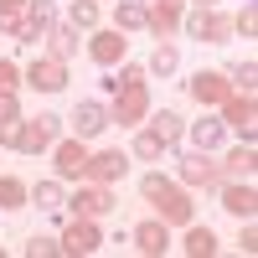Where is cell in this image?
Wrapping results in <instances>:
<instances>
[{
    "label": "cell",
    "mask_w": 258,
    "mask_h": 258,
    "mask_svg": "<svg viewBox=\"0 0 258 258\" xmlns=\"http://www.w3.org/2000/svg\"><path fill=\"white\" fill-rule=\"evenodd\" d=\"M217 197H222V212H232V217H258V191L253 181H222L217 186Z\"/></svg>",
    "instance_id": "2e32d148"
},
{
    "label": "cell",
    "mask_w": 258,
    "mask_h": 258,
    "mask_svg": "<svg viewBox=\"0 0 258 258\" xmlns=\"http://www.w3.org/2000/svg\"><path fill=\"white\" fill-rule=\"evenodd\" d=\"M186 140H191V150H207V155H212V150L227 140V124L222 119H191L186 124Z\"/></svg>",
    "instance_id": "44dd1931"
},
{
    "label": "cell",
    "mask_w": 258,
    "mask_h": 258,
    "mask_svg": "<svg viewBox=\"0 0 258 258\" xmlns=\"http://www.w3.org/2000/svg\"><path fill=\"white\" fill-rule=\"evenodd\" d=\"M217 248H222V243H217V232H212L207 222L191 217V222L181 227V253H191V258H212Z\"/></svg>",
    "instance_id": "ffe728a7"
},
{
    "label": "cell",
    "mask_w": 258,
    "mask_h": 258,
    "mask_svg": "<svg viewBox=\"0 0 258 258\" xmlns=\"http://www.w3.org/2000/svg\"><path fill=\"white\" fill-rule=\"evenodd\" d=\"M145 124L155 129V135H160V145H165V155H170V150H181V145H186V119H181L176 109H160V114L150 109V119H145Z\"/></svg>",
    "instance_id": "d6986e66"
},
{
    "label": "cell",
    "mask_w": 258,
    "mask_h": 258,
    "mask_svg": "<svg viewBox=\"0 0 258 258\" xmlns=\"http://www.w3.org/2000/svg\"><path fill=\"white\" fill-rule=\"evenodd\" d=\"M181 31L197 41H227L232 36V16H222L217 6H197L191 16H181Z\"/></svg>",
    "instance_id": "ba28073f"
},
{
    "label": "cell",
    "mask_w": 258,
    "mask_h": 258,
    "mask_svg": "<svg viewBox=\"0 0 258 258\" xmlns=\"http://www.w3.org/2000/svg\"><path fill=\"white\" fill-rule=\"evenodd\" d=\"M57 253H62V238H47V232L26 238V258H57Z\"/></svg>",
    "instance_id": "4dcf8cb0"
},
{
    "label": "cell",
    "mask_w": 258,
    "mask_h": 258,
    "mask_svg": "<svg viewBox=\"0 0 258 258\" xmlns=\"http://www.w3.org/2000/svg\"><path fill=\"white\" fill-rule=\"evenodd\" d=\"M191 6H217V0H191Z\"/></svg>",
    "instance_id": "74e56055"
},
{
    "label": "cell",
    "mask_w": 258,
    "mask_h": 258,
    "mask_svg": "<svg viewBox=\"0 0 258 258\" xmlns=\"http://www.w3.org/2000/svg\"><path fill=\"white\" fill-rule=\"evenodd\" d=\"M176 68H181V52L170 47V41H160V47L150 52V62H145V73H150V78H170Z\"/></svg>",
    "instance_id": "83f0119b"
},
{
    "label": "cell",
    "mask_w": 258,
    "mask_h": 258,
    "mask_svg": "<svg viewBox=\"0 0 258 258\" xmlns=\"http://www.w3.org/2000/svg\"><path fill=\"white\" fill-rule=\"evenodd\" d=\"M114 31H124V36L145 31V0H119L114 6Z\"/></svg>",
    "instance_id": "603a6c76"
},
{
    "label": "cell",
    "mask_w": 258,
    "mask_h": 258,
    "mask_svg": "<svg viewBox=\"0 0 258 258\" xmlns=\"http://www.w3.org/2000/svg\"><path fill=\"white\" fill-rule=\"evenodd\" d=\"M0 253H6V248H0Z\"/></svg>",
    "instance_id": "f35d334b"
},
{
    "label": "cell",
    "mask_w": 258,
    "mask_h": 258,
    "mask_svg": "<svg viewBox=\"0 0 258 258\" xmlns=\"http://www.w3.org/2000/svg\"><path fill=\"white\" fill-rule=\"evenodd\" d=\"M83 36H88L83 47H88V57L98 62V68H119V62L129 57V36L114 31V26H93V31H83Z\"/></svg>",
    "instance_id": "52a82bcc"
},
{
    "label": "cell",
    "mask_w": 258,
    "mask_h": 258,
    "mask_svg": "<svg viewBox=\"0 0 258 258\" xmlns=\"http://www.w3.org/2000/svg\"><path fill=\"white\" fill-rule=\"evenodd\" d=\"M129 243H135L145 258H160V253H170V248H176V238H170V227H165L160 217H145L135 232H129Z\"/></svg>",
    "instance_id": "9a60e30c"
},
{
    "label": "cell",
    "mask_w": 258,
    "mask_h": 258,
    "mask_svg": "<svg viewBox=\"0 0 258 258\" xmlns=\"http://www.w3.org/2000/svg\"><path fill=\"white\" fill-rule=\"evenodd\" d=\"M26 31H31V41H41L52 26H57V0H26Z\"/></svg>",
    "instance_id": "7402d4cb"
},
{
    "label": "cell",
    "mask_w": 258,
    "mask_h": 258,
    "mask_svg": "<svg viewBox=\"0 0 258 258\" xmlns=\"http://www.w3.org/2000/svg\"><path fill=\"white\" fill-rule=\"evenodd\" d=\"M31 202H36L41 212H57L62 202H68V191H62V181L52 176V181H36V186H31Z\"/></svg>",
    "instance_id": "f546056e"
},
{
    "label": "cell",
    "mask_w": 258,
    "mask_h": 258,
    "mask_svg": "<svg viewBox=\"0 0 258 258\" xmlns=\"http://www.w3.org/2000/svg\"><path fill=\"white\" fill-rule=\"evenodd\" d=\"M124 176H129V150H88L83 181H98V186H119Z\"/></svg>",
    "instance_id": "8fae6325"
},
{
    "label": "cell",
    "mask_w": 258,
    "mask_h": 258,
    "mask_svg": "<svg viewBox=\"0 0 258 258\" xmlns=\"http://www.w3.org/2000/svg\"><path fill=\"white\" fill-rule=\"evenodd\" d=\"M217 170H222V181H253V170H258V150H253V140L232 145L227 160H217Z\"/></svg>",
    "instance_id": "ac0fdd59"
},
{
    "label": "cell",
    "mask_w": 258,
    "mask_h": 258,
    "mask_svg": "<svg viewBox=\"0 0 258 258\" xmlns=\"http://www.w3.org/2000/svg\"><path fill=\"white\" fill-rule=\"evenodd\" d=\"M68 119H73V135H78V140H98L103 129H109V103L83 98V103H78V114H68Z\"/></svg>",
    "instance_id": "e0dca14e"
},
{
    "label": "cell",
    "mask_w": 258,
    "mask_h": 258,
    "mask_svg": "<svg viewBox=\"0 0 258 258\" xmlns=\"http://www.w3.org/2000/svg\"><path fill=\"white\" fill-rule=\"evenodd\" d=\"M140 197L155 207V217L176 232V227H186L191 217H197V202H191V191L181 186V181H170V176H160V170H145L140 176Z\"/></svg>",
    "instance_id": "6da1fadb"
},
{
    "label": "cell",
    "mask_w": 258,
    "mask_h": 258,
    "mask_svg": "<svg viewBox=\"0 0 258 258\" xmlns=\"http://www.w3.org/2000/svg\"><path fill=\"white\" fill-rule=\"evenodd\" d=\"M52 155V176L68 186V181H83V165H88V140L78 135H57V145L47 150Z\"/></svg>",
    "instance_id": "5b68a950"
},
{
    "label": "cell",
    "mask_w": 258,
    "mask_h": 258,
    "mask_svg": "<svg viewBox=\"0 0 258 258\" xmlns=\"http://www.w3.org/2000/svg\"><path fill=\"white\" fill-rule=\"evenodd\" d=\"M232 31H238V36H253V31H258V6H253V0L232 16Z\"/></svg>",
    "instance_id": "836d02e7"
},
{
    "label": "cell",
    "mask_w": 258,
    "mask_h": 258,
    "mask_svg": "<svg viewBox=\"0 0 258 258\" xmlns=\"http://www.w3.org/2000/svg\"><path fill=\"white\" fill-rule=\"evenodd\" d=\"M222 73H227V83H232V88H248V93L258 88V62H253V57H238V62H227Z\"/></svg>",
    "instance_id": "f1b7e54d"
},
{
    "label": "cell",
    "mask_w": 258,
    "mask_h": 258,
    "mask_svg": "<svg viewBox=\"0 0 258 258\" xmlns=\"http://www.w3.org/2000/svg\"><path fill=\"white\" fill-rule=\"evenodd\" d=\"M165 155V145H160V135L150 124H140L135 129V145H129V160H160Z\"/></svg>",
    "instance_id": "484cf974"
},
{
    "label": "cell",
    "mask_w": 258,
    "mask_h": 258,
    "mask_svg": "<svg viewBox=\"0 0 258 258\" xmlns=\"http://www.w3.org/2000/svg\"><path fill=\"white\" fill-rule=\"evenodd\" d=\"M103 248V227L98 217H73L68 227H62V258H88Z\"/></svg>",
    "instance_id": "9c48e42d"
},
{
    "label": "cell",
    "mask_w": 258,
    "mask_h": 258,
    "mask_svg": "<svg viewBox=\"0 0 258 258\" xmlns=\"http://www.w3.org/2000/svg\"><path fill=\"white\" fill-rule=\"evenodd\" d=\"M26 11V0H0V16H21Z\"/></svg>",
    "instance_id": "8d00e7d4"
},
{
    "label": "cell",
    "mask_w": 258,
    "mask_h": 258,
    "mask_svg": "<svg viewBox=\"0 0 258 258\" xmlns=\"http://www.w3.org/2000/svg\"><path fill=\"white\" fill-rule=\"evenodd\" d=\"M181 16H186V0H145V31L160 41L181 31Z\"/></svg>",
    "instance_id": "5bb4252c"
},
{
    "label": "cell",
    "mask_w": 258,
    "mask_h": 258,
    "mask_svg": "<svg viewBox=\"0 0 258 258\" xmlns=\"http://www.w3.org/2000/svg\"><path fill=\"white\" fill-rule=\"evenodd\" d=\"M103 21V0H73L68 6V26H78V31H93Z\"/></svg>",
    "instance_id": "4316f807"
},
{
    "label": "cell",
    "mask_w": 258,
    "mask_h": 258,
    "mask_svg": "<svg viewBox=\"0 0 258 258\" xmlns=\"http://www.w3.org/2000/svg\"><path fill=\"white\" fill-rule=\"evenodd\" d=\"M21 207H31V186L21 176H0V212H21Z\"/></svg>",
    "instance_id": "d4e9b609"
},
{
    "label": "cell",
    "mask_w": 258,
    "mask_h": 258,
    "mask_svg": "<svg viewBox=\"0 0 258 258\" xmlns=\"http://www.w3.org/2000/svg\"><path fill=\"white\" fill-rule=\"evenodd\" d=\"M73 217H109V212L119 207V197H114V186H98V181H78V191H73Z\"/></svg>",
    "instance_id": "30bf717a"
},
{
    "label": "cell",
    "mask_w": 258,
    "mask_h": 258,
    "mask_svg": "<svg viewBox=\"0 0 258 258\" xmlns=\"http://www.w3.org/2000/svg\"><path fill=\"white\" fill-rule=\"evenodd\" d=\"M186 93L197 98L202 109H217V103L232 93V83H227V73H222V68H197V73L186 78Z\"/></svg>",
    "instance_id": "4fadbf2b"
},
{
    "label": "cell",
    "mask_w": 258,
    "mask_h": 258,
    "mask_svg": "<svg viewBox=\"0 0 258 258\" xmlns=\"http://www.w3.org/2000/svg\"><path fill=\"white\" fill-rule=\"evenodd\" d=\"M150 83H124V88H114V103H109V124L119 129H140L150 119Z\"/></svg>",
    "instance_id": "7a4b0ae2"
},
{
    "label": "cell",
    "mask_w": 258,
    "mask_h": 258,
    "mask_svg": "<svg viewBox=\"0 0 258 258\" xmlns=\"http://www.w3.org/2000/svg\"><path fill=\"white\" fill-rule=\"evenodd\" d=\"M0 36H11V41H26V47H31V31H26V16H0Z\"/></svg>",
    "instance_id": "d6a6232c"
},
{
    "label": "cell",
    "mask_w": 258,
    "mask_h": 258,
    "mask_svg": "<svg viewBox=\"0 0 258 258\" xmlns=\"http://www.w3.org/2000/svg\"><path fill=\"white\" fill-rule=\"evenodd\" d=\"M21 93H0V124H21Z\"/></svg>",
    "instance_id": "d590c367"
},
{
    "label": "cell",
    "mask_w": 258,
    "mask_h": 258,
    "mask_svg": "<svg viewBox=\"0 0 258 258\" xmlns=\"http://www.w3.org/2000/svg\"><path fill=\"white\" fill-rule=\"evenodd\" d=\"M170 155H176V181L186 191H217L222 186V170H217V160H212L207 150H191V155L170 150Z\"/></svg>",
    "instance_id": "3957f363"
},
{
    "label": "cell",
    "mask_w": 258,
    "mask_h": 258,
    "mask_svg": "<svg viewBox=\"0 0 258 258\" xmlns=\"http://www.w3.org/2000/svg\"><path fill=\"white\" fill-rule=\"evenodd\" d=\"M21 78H26V88H36V93H62L68 88V62L41 52V57H31L26 68H21Z\"/></svg>",
    "instance_id": "8992f818"
},
{
    "label": "cell",
    "mask_w": 258,
    "mask_h": 258,
    "mask_svg": "<svg viewBox=\"0 0 258 258\" xmlns=\"http://www.w3.org/2000/svg\"><path fill=\"white\" fill-rule=\"evenodd\" d=\"M62 114H36V119H21V140H16V155H47L62 135Z\"/></svg>",
    "instance_id": "277c9868"
},
{
    "label": "cell",
    "mask_w": 258,
    "mask_h": 258,
    "mask_svg": "<svg viewBox=\"0 0 258 258\" xmlns=\"http://www.w3.org/2000/svg\"><path fill=\"white\" fill-rule=\"evenodd\" d=\"M217 119H222L227 129H238L243 140H253V119H258V103H253V93H248V88H232V93L217 103Z\"/></svg>",
    "instance_id": "7c38bea8"
},
{
    "label": "cell",
    "mask_w": 258,
    "mask_h": 258,
    "mask_svg": "<svg viewBox=\"0 0 258 258\" xmlns=\"http://www.w3.org/2000/svg\"><path fill=\"white\" fill-rule=\"evenodd\" d=\"M47 52H52V57H62V62H73V57H78V26L57 21V26L47 31Z\"/></svg>",
    "instance_id": "cb8c5ba5"
},
{
    "label": "cell",
    "mask_w": 258,
    "mask_h": 258,
    "mask_svg": "<svg viewBox=\"0 0 258 258\" xmlns=\"http://www.w3.org/2000/svg\"><path fill=\"white\" fill-rule=\"evenodd\" d=\"M21 88H26V78H21V68H16L11 57H0V93H21Z\"/></svg>",
    "instance_id": "1f68e13d"
},
{
    "label": "cell",
    "mask_w": 258,
    "mask_h": 258,
    "mask_svg": "<svg viewBox=\"0 0 258 258\" xmlns=\"http://www.w3.org/2000/svg\"><path fill=\"white\" fill-rule=\"evenodd\" d=\"M238 253H243V258L258 253V227H253V217H243V227H238Z\"/></svg>",
    "instance_id": "e575fe53"
}]
</instances>
